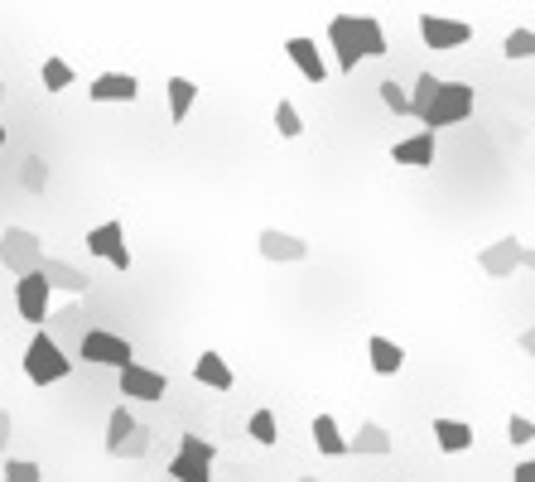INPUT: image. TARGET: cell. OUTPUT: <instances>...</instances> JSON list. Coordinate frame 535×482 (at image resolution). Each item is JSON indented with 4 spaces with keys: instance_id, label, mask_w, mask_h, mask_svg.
Returning <instances> with one entry per match:
<instances>
[{
    "instance_id": "9c48e42d",
    "label": "cell",
    "mask_w": 535,
    "mask_h": 482,
    "mask_svg": "<svg viewBox=\"0 0 535 482\" xmlns=\"http://www.w3.org/2000/svg\"><path fill=\"white\" fill-rule=\"evenodd\" d=\"M15 309H20V319L34 323V328L49 323V285H44V275L15 280Z\"/></svg>"
},
{
    "instance_id": "f35d334b",
    "label": "cell",
    "mask_w": 535,
    "mask_h": 482,
    "mask_svg": "<svg viewBox=\"0 0 535 482\" xmlns=\"http://www.w3.org/2000/svg\"><path fill=\"white\" fill-rule=\"evenodd\" d=\"M0 145H5V126H0Z\"/></svg>"
},
{
    "instance_id": "52a82bcc",
    "label": "cell",
    "mask_w": 535,
    "mask_h": 482,
    "mask_svg": "<svg viewBox=\"0 0 535 482\" xmlns=\"http://www.w3.org/2000/svg\"><path fill=\"white\" fill-rule=\"evenodd\" d=\"M328 44H333V58H338V73H352V68L362 63L357 15H333V25H328Z\"/></svg>"
},
{
    "instance_id": "cb8c5ba5",
    "label": "cell",
    "mask_w": 535,
    "mask_h": 482,
    "mask_svg": "<svg viewBox=\"0 0 535 482\" xmlns=\"http://www.w3.org/2000/svg\"><path fill=\"white\" fill-rule=\"evenodd\" d=\"M131 434H135V415L126 410V405H116V410H111V420H107V454L111 458L121 454V444H126Z\"/></svg>"
},
{
    "instance_id": "277c9868",
    "label": "cell",
    "mask_w": 535,
    "mask_h": 482,
    "mask_svg": "<svg viewBox=\"0 0 535 482\" xmlns=\"http://www.w3.org/2000/svg\"><path fill=\"white\" fill-rule=\"evenodd\" d=\"M78 357L82 362H92V367H131L135 362V348L121 338V333H107V328H87L78 338Z\"/></svg>"
},
{
    "instance_id": "30bf717a",
    "label": "cell",
    "mask_w": 535,
    "mask_h": 482,
    "mask_svg": "<svg viewBox=\"0 0 535 482\" xmlns=\"http://www.w3.org/2000/svg\"><path fill=\"white\" fill-rule=\"evenodd\" d=\"M164 391H169V376L155 372V367H121V396H131V401H164Z\"/></svg>"
},
{
    "instance_id": "f1b7e54d",
    "label": "cell",
    "mask_w": 535,
    "mask_h": 482,
    "mask_svg": "<svg viewBox=\"0 0 535 482\" xmlns=\"http://www.w3.org/2000/svg\"><path fill=\"white\" fill-rule=\"evenodd\" d=\"M502 54L511 63H521V58H535V29H511L507 44H502Z\"/></svg>"
},
{
    "instance_id": "1f68e13d",
    "label": "cell",
    "mask_w": 535,
    "mask_h": 482,
    "mask_svg": "<svg viewBox=\"0 0 535 482\" xmlns=\"http://www.w3.org/2000/svg\"><path fill=\"white\" fill-rule=\"evenodd\" d=\"M145 454H150V429L135 425V434L121 444V454H116V458H145Z\"/></svg>"
},
{
    "instance_id": "9a60e30c",
    "label": "cell",
    "mask_w": 535,
    "mask_h": 482,
    "mask_svg": "<svg viewBox=\"0 0 535 482\" xmlns=\"http://www.w3.org/2000/svg\"><path fill=\"white\" fill-rule=\"evenodd\" d=\"M285 54H290V63H295V68L314 82V87H323V78H328V63H323V54H319V44H314V39H304V34H299V39H290V44H285Z\"/></svg>"
},
{
    "instance_id": "7a4b0ae2",
    "label": "cell",
    "mask_w": 535,
    "mask_h": 482,
    "mask_svg": "<svg viewBox=\"0 0 535 482\" xmlns=\"http://www.w3.org/2000/svg\"><path fill=\"white\" fill-rule=\"evenodd\" d=\"M0 266L10 270L15 280L39 275V270H44V241L34 237L29 227H5V232H0Z\"/></svg>"
},
{
    "instance_id": "603a6c76",
    "label": "cell",
    "mask_w": 535,
    "mask_h": 482,
    "mask_svg": "<svg viewBox=\"0 0 535 482\" xmlns=\"http://www.w3.org/2000/svg\"><path fill=\"white\" fill-rule=\"evenodd\" d=\"M357 39H362V58H386V29L376 15H357Z\"/></svg>"
},
{
    "instance_id": "d4e9b609",
    "label": "cell",
    "mask_w": 535,
    "mask_h": 482,
    "mask_svg": "<svg viewBox=\"0 0 535 482\" xmlns=\"http://www.w3.org/2000/svg\"><path fill=\"white\" fill-rule=\"evenodd\" d=\"M439 82L444 78H434V73H420V78H415V92H405V97H410V116L425 121V111H429V102H434V92H439Z\"/></svg>"
},
{
    "instance_id": "8fae6325",
    "label": "cell",
    "mask_w": 535,
    "mask_h": 482,
    "mask_svg": "<svg viewBox=\"0 0 535 482\" xmlns=\"http://www.w3.org/2000/svg\"><path fill=\"white\" fill-rule=\"evenodd\" d=\"M521 241L516 237H502V241H492V246H482L478 251V266L482 275H492V280H511V270H521Z\"/></svg>"
},
{
    "instance_id": "5b68a950",
    "label": "cell",
    "mask_w": 535,
    "mask_h": 482,
    "mask_svg": "<svg viewBox=\"0 0 535 482\" xmlns=\"http://www.w3.org/2000/svg\"><path fill=\"white\" fill-rule=\"evenodd\" d=\"M473 111V87L468 82H439V92H434V102L425 111V131L434 135L439 126H454Z\"/></svg>"
},
{
    "instance_id": "4fadbf2b",
    "label": "cell",
    "mask_w": 535,
    "mask_h": 482,
    "mask_svg": "<svg viewBox=\"0 0 535 482\" xmlns=\"http://www.w3.org/2000/svg\"><path fill=\"white\" fill-rule=\"evenodd\" d=\"M44 285H49V295L63 290V295H87V285H92V275L78 266H68V261H58V256H44Z\"/></svg>"
},
{
    "instance_id": "7c38bea8",
    "label": "cell",
    "mask_w": 535,
    "mask_h": 482,
    "mask_svg": "<svg viewBox=\"0 0 535 482\" xmlns=\"http://www.w3.org/2000/svg\"><path fill=\"white\" fill-rule=\"evenodd\" d=\"M261 256L275 261V266H295V261L309 256V241L295 237V232H280V227H266L261 232Z\"/></svg>"
},
{
    "instance_id": "ffe728a7",
    "label": "cell",
    "mask_w": 535,
    "mask_h": 482,
    "mask_svg": "<svg viewBox=\"0 0 535 482\" xmlns=\"http://www.w3.org/2000/svg\"><path fill=\"white\" fill-rule=\"evenodd\" d=\"M314 444H319V454L323 458H343L348 454V439H343V429H338V420L333 415H314Z\"/></svg>"
},
{
    "instance_id": "6da1fadb",
    "label": "cell",
    "mask_w": 535,
    "mask_h": 482,
    "mask_svg": "<svg viewBox=\"0 0 535 482\" xmlns=\"http://www.w3.org/2000/svg\"><path fill=\"white\" fill-rule=\"evenodd\" d=\"M25 376L34 381V386H54V381H68V376H73V357H68V352L49 338V328H39V333L29 338Z\"/></svg>"
},
{
    "instance_id": "8992f818",
    "label": "cell",
    "mask_w": 535,
    "mask_h": 482,
    "mask_svg": "<svg viewBox=\"0 0 535 482\" xmlns=\"http://www.w3.org/2000/svg\"><path fill=\"white\" fill-rule=\"evenodd\" d=\"M87 256H97V261H111V266L131 270V246H126V227L121 222H102V227H92L87 232Z\"/></svg>"
},
{
    "instance_id": "5bb4252c",
    "label": "cell",
    "mask_w": 535,
    "mask_h": 482,
    "mask_svg": "<svg viewBox=\"0 0 535 482\" xmlns=\"http://www.w3.org/2000/svg\"><path fill=\"white\" fill-rule=\"evenodd\" d=\"M87 97L92 102H135L140 97V78L135 73H102V78H92Z\"/></svg>"
},
{
    "instance_id": "74e56055",
    "label": "cell",
    "mask_w": 535,
    "mask_h": 482,
    "mask_svg": "<svg viewBox=\"0 0 535 482\" xmlns=\"http://www.w3.org/2000/svg\"><path fill=\"white\" fill-rule=\"evenodd\" d=\"M299 482H323V478H299Z\"/></svg>"
},
{
    "instance_id": "4dcf8cb0",
    "label": "cell",
    "mask_w": 535,
    "mask_h": 482,
    "mask_svg": "<svg viewBox=\"0 0 535 482\" xmlns=\"http://www.w3.org/2000/svg\"><path fill=\"white\" fill-rule=\"evenodd\" d=\"M381 102H386V107L396 111V116H410V97H405V87H401V82H391V78L381 82Z\"/></svg>"
},
{
    "instance_id": "e575fe53",
    "label": "cell",
    "mask_w": 535,
    "mask_h": 482,
    "mask_svg": "<svg viewBox=\"0 0 535 482\" xmlns=\"http://www.w3.org/2000/svg\"><path fill=\"white\" fill-rule=\"evenodd\" d=\"M10 434H15V420H10V410H0V449H10Z\"/></svg>"
},
{
    "instance_id": "2e32d148",
    "label": "cell",
    "mask_w": 535,
    "mask_h": 482,
    "mask_svg": "<svg viewBox=\"0 0 535 482\" xmlns=\"http://www.w3.org/2000/svg\"><path fill=\"white\" fill-rule=\"evenodd\" d=\"M396 449V439L386 434V425L381 420H362L357 425V434L348 439V454H372V458H386Z\"/></svg>"
},
{
    "instance_id": "3957f363",
    "label": "cell",
    "mask_w": 535,
    "mask_h": 482,
    "mask_svg": "<svg viewBox=\"0 0 535 482\" xmlns=\"http://www.w3.org/2000/svg\"><path fill=\"white\" fill-rule=\"evenodd\" d=\"M213 463L217 449L203 434H184L179 439V454L169 458V478L174 482H213Z\"/></svg>"
},
{
    "instance_id": "44dd1931",
    "label": "cell",
    "mask_w": 535,
    "mask_h": 482,
    "mask_svg": "<svg viewBox=\"0 0 535 482\" xmlns=\"http://www.w3.org/2000/svg\"><path fill=\"white\" fill-rule=\"evenodd\" d=\"M367 352H372V372L376 376H396L405 367V348L401 343H391V338H381V333L367 343Z\"/></svg>"
},
{
    "instance_id": "ac0fdd59",
    "label": "cell",
    "mask_w": 535,
    "mask_h": 482,
    "mask_svg": "<svg viewBox=\"0 0 535 482\" xmlns=\"http://www.w3.org/2000/svg\"><path fill=\"white\" fill-rule=\"evenodd\" d=\"M434 444H439L444 454H468V449H473V425L439 415V420H434Z\"/></svg>"
},
{
    "instance_id": "83f0119b",
    "label": "cell",
    "mask_w": 535,
    "mask_h": 482,
    "mask_svg": "<svg viewBox=\"0 0 535 482\" xmlns=\"http://www.w3.org/2000/svg\"><path fill=\"white\" fill-rule=\"evenodd\" d=\"M0 478L5 482H44V468H39L34 458H5Z\"/></svg>"
},
{
    "instance_id": "836d02e7",
    "label": "cell",
    "mask_w": 535,
    "mask_h": 482,
    "mask_svg": "<svg viewBox=\"0 0 535 482\" xmlns=\"http://www.w3.org/2000/svg\"><path fill=\"white\" fill-rule=\"evenodd\" d=\"M511 482H535V458L516 463V468H511Z\"/></svg>"
},
{
    "instance_id": "484cf974",
    "label": "cell",
    "mask_w": 535,
    "mask_h": 482,
    "mask_svg": "<svg viewBox=\"0 0 535 482\" xmlns=\"http://www.w3.org/2000/svg\"><path fill=\"white\" fill-rule=\"evenodd\" d=\"M39 82H44L49 92H68V87H73V63H63V58H44Z\"/></svg>"
},
{
    "instance_id": "ba28073f",
    "label": "cell",
    "mask_w": 535,
    "mask_h": 482,
    "mask_svg": "<svg viewBox=\"0 0 535 482\" xmlns=\"http://www.w3.org/2000/svg\"><path fill=\"white\" fill-rule=\"evenodd\" d=\"M420 39H425L429 49L449 54V49H463V44L473 39V29L463 25V20H444V15H420Z\"/></svg>"
},
{
    "instance_id": "d590c367",
    "label": "cell",
    "mask_w": 535,
    "mask_h": 482,
    "mask_svg": "<svg viewBox=\"0 0 535 482\" xmlns=\"http://www.w3.org/2000/svg\"><path fill=\"white\" fill-rule=\"evenodd\" d=\"M521 352H526V357H535V323L521 333Z\"/></svg>"
},
{
    "instance_id": "7402d4cb",
    "label": "cell",
    "mask_w": 535,
    "mask_h": 482,
    "mask_svg": "<svg viewBox=\"0 0 535 482\" xmlns=\"http://www.w3.org/2000/svg\"><path fill=\"white\" fill-rule=\"evenodd\" d=\"M164 87H169V121H174V126H184L188 111H193V102H198V87H193L188 78H169Z\"/></svg>"
},
{
    "instance_id": "8d00e7d4",
    "label": "cell",
    "mask_w": 535,
    "mask_h": 482,
    "mask_svg": "<svg viewBox=\"0 0 535 482\" xmlns=\"http://www.w3.org/2000/svg\"><path fill=\"white\" fill-rule=\"evenodd\" d=\"M521 266L535 270V246H526V251H521Z\"/></svg>"
},
{
    "instance_id": "d6986e66",
    "label": "cell",
    "mask_w": 535,
    "mask_h": 482,
    "mask_svg": "<svg viewBox=\"0 0 535 482\" xmlns=\"http://www.w3.org/2000/svg\"><path fill=\"white\" fill-rule=\"evenodd\" d=\"M193 376H198L203 386H213V391H232V386H237V376H232L222 352H203V357L193 362Z\"/></svg>"
},
{
    "instance_id": "e0dca14e",
    "label": "cell",
    "mask_w": 535,
    "mask_h": 482,
    "mask_svg": "<svg viewBox=\"0 0 535 482\" xmlns=\"http://www.w3.org/2000/svg\"><path fill=\"white\" fill-rule=\"evenodd\" d=\"M391 160L396 164H410V169H429L434 164V135L420 131V135H405L391 145Z\"/></svg>"
},
{
    "instance_id": "d6a6232c",
    "label": "cell",
    "mask_w": 535,
    "mask_h": 482,
    "mask_svg": "<svg viewBox=\"0 0 535 482\" xmlns=\"http://www.w3.org/2000/svg\"><path fill=\"white\" fill-rule=\"evenodd\" d=\"M507 439H511V444H531V439H535V420H526V415H511V420H507Z\"/></svg>"
},
{
    "instance_id": "4316f807",
    "label": "cell",
    "mask_w": 535,
    "mask_h": 482,
    "mask_svg": "<svg viewBox=\"0 0 535 482\" xmlns=\"http://www.w3.org/2000/svg\"><path fill=\"white\" fill-rule=\"evenodd\" d=\"M275 131L285 135V140H299V135H304V116H299V107L285 102V97H280V107H275Z\"/></svg>"
},
{
    "instance_id": "f546056e",
    "label": "cell",
    "mask_w": 535,
    "mask_h": 482,
    "mask_svg": "<svg viewBox=\"0 0 535 482\" xmlns=\"http://www.w3.org/2000/svg\"><path fill=\"white\" fill-rule=\"evenodd\" d=\"M251 439H256L261 449H275L280 425H275V415H270V410H256V415H251Z\"/></svg>"
}]
</instances>
